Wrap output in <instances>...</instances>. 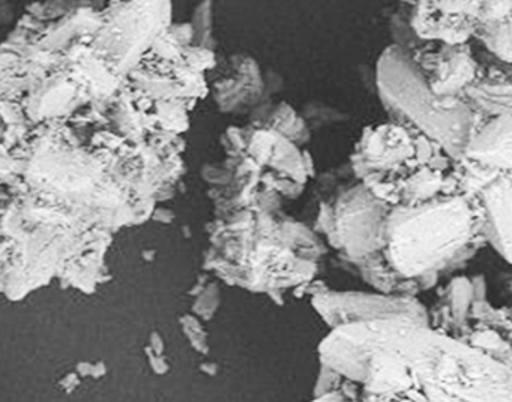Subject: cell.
<instances>
[{"label": "cell", "instance_id": "obj_15", "mask_svg": "<svg viewBox=\"0 0 512 402\" xmlns=\"http://www.w3.org/2000/svg\"><path fill=\"white\" fill-rule=\"evenodd\" d=\"M250 123L274 129L299 147L310 141V126L307 125L304 117L287 102L260 104L251 113Z\"/></svg>", "mask_w": 512, "mask_h": 402}, {"label": "cell", "instance_id": "obj_1", "mask_svg": "<svg viewBox=\"0 0 512 402\" xmlns=\"http://www.w3.org/2000/svg\"><path fill=\"white\" fill-rule=\"evenodd\" d=\"M484 245L478 195L455 192L410 209L389 207L380 225L379 251L355 269L379 293L415 297Z\"/></svg>", "mask_w": 512, "mask_h": 402}, {"label": "cell", "instance_id": "obj_14", "mask_svg": "<svg viewBox=\"0 0 512 402\" xmlns=\"http://www.w3.org/2000/svg\"><path fill=\"white\" fill-rule=\"evenodd\" d=\"M464 158L499 171H512V120L508 116L481 119L464 149Z\"/></svg>", "mask_w": 512, "mask_h": 402}, {"label": "cell", "instance_id": "obj_22", "mask_svg": "<svg viewBox=\"0 0 512 402\" xmlns=\"http://www.w3.org/2000/svg\"><path fill=\"white\" fill-rule=\"evenodd\" d=\"M218 305H220V291H218L217 285H209V287L203 291L202 297H200L197 311H199L203 317H211V315L217 311Z\"/></svg>", "mask_w": 512, "mask_h": 402}, {"label": "cell", "instance_id": "obj_9", "mask_svg": "<svg viewBox=\"0 0 512 402\" xmlns=\"http://www.w3.org/2000/svg\"><path fill=\"white\" fill-rule=\"evenodd\" d=\"M440 99L457 98L475 80L481 63L473 56L470 44L445 45L424 42L407 53Z\"/></svg>", "mask_w": 512, "mask_h": 402}, {"label": "cell", "instance_id": "obj_10", "mask_svg": "<svg viewBox=\"0 0 512 402\" xmlns=\"http://www.w3.org/2000/svg\"><path fill=\"white\" fill-rule=\"evenodd\" d=\"M265 77L248 54H233L227 74L214 81V99L221 113H245L262 104Z\"/></svg>", "mask_w": 512, "mask_h": 402}, {"label": "cell", "instance_id": "obj_3", "mask_svg": "<svg viewBox=\"0 0 512 402\" xmlns=\"http://www.w3.org/2000/svg\"><path fill=\"white\" fill-rule=\"evenodd\" d=\"M376 86L391 122L404 123L460 158L475 131V114L457 98L440 99L406 51L389 45L376 65Z\"/></svg>", "mask_w": 512, "mask_h": 402}, {"label": "cell", "instance_id": "obj_18", "mask_svg": "<svg viewBox=\"0 0 512 402\" xmlns=\"http://www.w3.org/2000/svg\"><path fill=\"white\" fill-rule=\"evenodd\" d=\"M193 27V41L196 42V47L208 48L212 50V3L203 2L197 6L194 12V21L191 24Z\"/></svg>", "mask_w": 512, "mask_h": 402}, {"label": "cell", "instance_id": "obj_6", "mask_svg": "<svg viewBox=\"0 0 512 402\" xmlns=\"http://www.w3.org/2000/svg\"><path fill=\"white\" fill-rule=\"evenodd\" d=\"M377 200L391 207H416L440 195L461 192L455 162L445 155L434 161H418L386 173L359 180Z\"/></svg>", "mask_w": 512, "mask_h": 402}, {"label": "cell", "instance_id": "obj_4", "mask_svg": "<svg viewBox=\"0 0 512 402\" xmlns=\"http://www.w3.org/2000/svg\"><path fill=\"white\" fill-rule=\"evenodd\" d=\"M389 207L356 182L320 203L314 231L355 267L379 251L380 225Z\"/></svg>", "mask_w": 512, "mask_h": 402}, {"label": "cell", "instance_id": "obj_8", "mask_svg": "<svg viewBox=\"0 0 512 402\" xmlns=\"http://www.w3.org/2000/svg\"><path fill=\"white\" fill-rule=\"evenodd\" d=\"M311 303L331 329L376 318L412 317L428 321L427 309L410 296L326 290L313 296Z\"/></svg>", "mask_w": 512, "mask_h": 402}, {"label": "cell", "instance_id": "obj_5", "mask_svg": "<svg viewBox=\"0 0 512 402\" xmlns=\"http://www.w3.org/2000/svg\"><path fill=\"white\" fill-rule=\"evenodd\" d=\"M448 155L436 141L413 126L385 122L367 126L350 155V170L356 180L386 173L418 161H434ZM449 156V155H448Z\"/></svg>", "mask_w": 512, "mask_h": 402}, {"label": "cell", "instance_id": "obj_17", "mask_svg": "<svg viewBox=\"0 0 512 402\" xmlns=\"http://www.w3.org/2000/svg\"><path fill=\"white\" fill-rule=\"evenodd\" d=\"M407 11H409V5L406 3H401V8H398L394 14L389 17V30H391L392 42L395 47L400 48V50L406 51V53H410V51L418 48L419 45L424 44V42L419 41L416 38L415 33L410 29L409 21H407Z\"/></svg>", "mask_w": 512, "mask_h": 402}, {"label": "cell", "instance_id": "obj_20", "mask_svg": "<svg viewBox=\"0 0 512 402\" xmlns=\"http://www.w3.org/2000/svg\"><path fill=\"white\" fill-rule=\"evenodd\" d=\"M512 3L508 2H479L476 20L478 23H494L511 17Z\"/></svg>", "mask_w": 512, "mask_h": 402}, {"label": "cell", "instance_id": "obj_12", "mask_svg": "<svg viewBox=\"0 0 512 402\" xmlns=\"http://www.w3.org/2000/svg\"><path fill=\"white\" fill-rule=\"evenodd\" d=\"M508 68H500V63L479 65L475 80L461 93L460 101L482 119L512 114L511 72Z\"/></svg>", "mask_w": 512, "mask_h": 402}, {"label": "cell", "instance_id": "obj_11", "mask_svg": "<svg viewBox=\"0 0 512 402\" xmlns=\"http://www.w3.org/2000/svg\"><path fill=\"white\" fill-rule=\"evenodd\" d=\"M407 21L416 38L422 42L445 45L469 44L478 20L472 15L448 14L436 5V0L407 2Z\"/></svg>", "mask_w": 512, "mask_h": 402}, {"label": "cell", "instance_id": "obj_13", "mask_svg": "<svg viewBox=\"0 0 512 402\" xmlns=\"http://www.w3.org/2000/svg\"><path fill=\"white\" fill-rule=\"evenodd\" d=\"M512 171L500 174L478 192L484 210L485 243H490L503 260L511 261Z\"/></svg>", "mask_w": 512, "mask_h": 402}, {"label": "cell", "instance_id": "obj_23", "mask_svg": "<svg viewBox=\"0 0 512 402\" xmlns=\"http://www.w3.org/2000/svg\"><path fill=\"white\" fill-rule=\"evenodd\" d=\"M202 176L206 182L211 183L215 188L226 186L230 179H232V174L224 165L223 167H220V165H205L202 170Z\"/></svg>", "mask_w": 512, "mask_h": 402}, {"label": "cell", "instance_id": "obj_2", "mask_svg": "<svg viewBox=\"0 0 512 402\" xmlns=\"http://www.w3.org/2000/svg\"><path fill=\"white\" fill-rule=\"evenodd\" d=\"M209 264L230 285L281 293L310 284L326 245L316 231L281 210L244 209L212 225Z\"/></svg>", "mask_w": 512, "mask_h": 402}, {"label": "cell", "instance_id": "obj_7", "mask_svg": "<svg viewBox=\"0 0 512 402\" xmlns=\"http://www.w3.org/2000/svg\"><path fill=\"white\" fill-rule=\"evenodd\" d=\"M221 143L227 155L247 156L259 167L284 174L299 185H307L308 179L314 177V162L310 153L266 126L253 123L245 128L230 126L224 132Z\"/></svg>", "mask_w": 512, "mask_h": 402}, {"label": "cell", "instance_id": "obj_21", "mask_svg": "<svg viewBox=\"0 0 512 402\" xmlns=\"http://www.w3.org/2000/svg\"><path fill=\"white\" fill-rule=\"evenodd\" d=\"M187 51H190V56H187L188 65L194 71L202 72L205 69L215 68V65H217L214 51L208 50V48L194 45V47L188 48Z\"/></svg>", "mask_w": 512, "mask_h": 402}, {"label": "cell", "instance_id": "obj_19", "mask_svg": "<svg viewBox=\"0 0 512 402\" xmlns=\"http://www.w3.org/2000/svg\"><path fill=\"white\" fill-rule=\"evenodd\" d=\"M304 117L310 129L319 128V126L329 125V123L343 122L346 120V114L340 113L335 108L328 107V105L317 102V104L305 105Z\"/></svg>", "mask_w": 512, "mask_h": 402}, {"label": "cell", "instance_id": "obj_16", "mask_svg": "<svg viewBox=\"0 0 512 402\" xmlns=\"http://www.w3.org/2000/svg\"><path fill=\"white\" fill-rule=\"evenodd\" d=\"M511 21L512 17H508L494 23H478L472 38L503 65H511Z\"/></svg>", "mask_w": 512, "mask_h": 402}]
</instances>
